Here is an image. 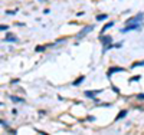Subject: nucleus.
I'll use <instances>...</instances> for the list:
<instances>
[{"instance_id": "f257e3e1", "label": "nucleus", "mask_w": 144, "mask_h": 135, "mask_svg": "<svg viewBox=\"0 0 144 135\" xmlns=\"http://www.w3.org/2000/svg\"><path fill=\"white\" fill-rule=\"evenodd\" d=\"M141 27V23H127V26L124 29H121L122 33H127V32H133V30H138Z\"/></svg>"}, {"instance_id": "f03ea898", "label": "nucleus", "mask_w": 144, "mask_h": 135, "mask_svg": "<svg viewBox=\"0 0 144 135\" xmlns=\"http://www.w3.org/2000/svg\"><path fill=\"white\" fill-rule=\"evenodd\" d=\"M117 72H125V69L121 66H113V68H110L107 71V78H111L114 75V73H117Z\"/></svg>"}, {"instance_id": "7ed1b4c3", "label": "nucleus", "mask_w": 144, "mask_h": 135, "mask_svg": "<svg viewBox=\"0 0 144 135\" xmlns=\"http://www.w3.org/2000/svg\"><path fill=\"white\" fill-rule=\"evenodd\" d=\"M92 30H94V26H86V27H84V29H82V30L77 35V39H81V37L86 36V35H88L89 32H92Z\"/></svg>"}, {"instance_id": "20e7f679", "label": "nucleus", "mask_w": 144, "mask_h": 135, "mask_svg": "<svg viewBox=\"0 0 144 135\" xmlns=\"http://www.w3.org/2000/svg\"><path fill=\"white\" fill-rule=\"evenodd\" d=\"M104 89H97V91H85L84 92V95H85L86 98H91V99H94L97 95H99L101 92H102Z\"/></svg>"}, {"instance_id": "39448f33", "label": "nucleus", "mask_w": 144, "mask_h": 135, "mask_svg": "<svg viewBox=\"0 0 144 135\" xmlns=\"http://www.w3.org/2000/svg\"><path fill=\"white\" fill-rule=\"evenodd\" d=\"M99 40H101V43H102L104 48H105V46L113 43V37L111 36H102V35H101V36H99Z\"/></svg>"}, {"instance_id": "423d86ee", "label": "nucleus", "mask_w": 144, "mask_h": 135, "mask_svg": "<svg viewBox=\"0 0 144 135\" xmlns=\"http://www.w3.org/2000/svg\"><path fill=\"white\" fill-rule=\"evenodd\" d=\"M143 19H144V14L140 13V14H137V16H134V17L128 19L127 23H140V20H143Z\"/></svg>"}, {"instance_id": "0eeeda50", "label": "nucleus", "mask_w": 144, "mask_h": 135, "mask_svg": "<svg viewBox=\"0 0 144 135\" xmlns=\"http://www.w3.org/2000/svg\"><path fill=\"white\" fill-rule=\"evenodd\" d=\"M84 81H85V76H84V75H81L79 78H77L75 81L72 82V85H74V86H79V85H81V83H82Z\"/></svg>"}, {"instance_id": "6e6552de", "label": "nucleus", "mask_w": 144, "mask_h": 135, "mask_svg": "<svg viewBox=\"0 0 144 135\" xmlns=\"http://www.w3.org/2000/svg\"><path fill=\"white\" fill-rule=\"evenodd\" d=\"M127 114H128V111L127 109H122L121 112L117 115V118H115V121H118V119H122V118H125L127 117Z\"/></svg>"}, {"instance_id": "1a4fd4ad", "label": "nucleus", "mask_w": 144, "mask_h": 135, "mask_svg": "<svg viewBox=\"0 0 144 135\" xmlns=\"http://www.w3.org/2000/svg\"><path fill=\"white\" fill-rule=\"evenodd\" d=\"M113 26H114V22H108L107 25H105V26L101 29V35H104V33L107 32V29H110V27H113Z\"/></svg>"}, {"instance_id": "9d476101", "label": "nucleus", "mask_w": 144, "mask_h": 135, "mask_svg": "<svg viewBox=\"0 0 144 135\" xmlns=\"http://www.w3.org/2000/svg\"><path fill=\"white\" fill-rule=\"evenodd\" d=\"M138 66H144V60H138V62H135L131 65V69H135V68H138Z\"/></svg>"}, {"instance_id": "9b49d317", "label": "nucleus", "mask_w": 144, "mask_h": 135, "mask_svg": "<svg viewBox=\"0 0 144 135\" xmlns=\"http://www.w3.org/2000/svg\"><path fill=\"white\" fill-rule=\"evenodd\" d=\"M107 19H108L107 14H99V16H97V20H98V22H102V20H107Z\"/></svg>"}, {"instance_id": "f8f14e48", "label": "nucleus", "mask_w": 144, "mask_h": 135, "mask_svg": "<svg viewBox=\"0 0 144 135\" xmlns=\"http://www.w3.org/2000/svg\"><path fill=\"white\" fill-rule=\"evenodd\" d=\"M46 48H48V46H36V48H35V50H36V52H43V50H45L46 49Z\"/></svg>"}, {"instance_id": "ddd939ff", "label": "nucleus", "mask_w": 144, "mask_h": 135, "mask_svg": "<svg viewBox=\"0 0 144 135\" xmlns=\"http://www.w3.org/2000/svg\"><path fill=\"white\" fill-rule=\"evenodd\" d=\"M5 40H6V42H16L17 39H16V36H7Z\"/></svg>"}, {"instance_id": "4468645a", "label": "nucleus", "mask_w": 144, "mask_h": 135, "mask_svg": "<svg viewBox=\"0 0 144 135\" xmlns=\"http://www.w3.org/2000/svg\"><path fill=\"white\" fill-rule=\"evenodd\" d=\"M10 99L13 101V102H23L22 98H17V96H10Z\"/></svg>"}, {"instance_id": "2eb2a0df", "label": "nucleus", "mask_w": 144, "mask_h": 135, "mask_svg": "<svg viewBox=\"0 0 144 135\" xmlns=\"http://www.w3.org/2000/svg\"><path fill=\"white\" fill-rule=\"evenodd\" d=\"M141 79V75H137V76H133L130 79V82H137V81H140Z\"/></svg>"}, {"instance_id": "dca6fc26", "label": "nucleus", "mask_w": 144, "mask_h": 135, "mask_svg": "<svg viewBox=\"0 0 144 135\" xmlns=\"http://www.w3.org/2000/svg\"><path fill=\"white\" fill-rule=\"evenodd\" d=\"M7 29H9V26H7V25H0V32L7 30Z\"/></svg>"}, {"instance_id": "f3484780", "label": "nucleus", "mask_w": 144, "mask_h": 135, "mask_svg": "<svg viewBox=\"0 0 144 135\" xmlns=\"http://www.w3.org/2000/svg\"><path fill=\"white\" fill-rule=\"evenodd\" d=\"M137 99H140V101H144V94H140V95H137Z\"/></svg>"}, {"instance_id": "a211bd4d", "label": "nucleus", "mask_w": 144, "mask_h": 135, "mask_svg": "<svg viewBox=\"0 0 144 135\" xmlns=\"http://www.w3.org/2000/svg\"><path fill=\"white\" fill-rule=\"evenodd\" d=\"M6 14H16V10H7Z\"/></svg>"}, {"instance_id": "6ab92c4d", "label": "nucleus", "mask_w": 144, "mask_h": 135, "mask_svg": "<svg viewBox=\"0 0 144 135\" xmlns=\"http://www.w3.org/2000/svg\"><path fill=\"white\" fill-rule=\"evenodd\" d=\"M113 91L115 92V94H120V89H118V88H115V86H113Z\"/></svg>"}]
</instances>
